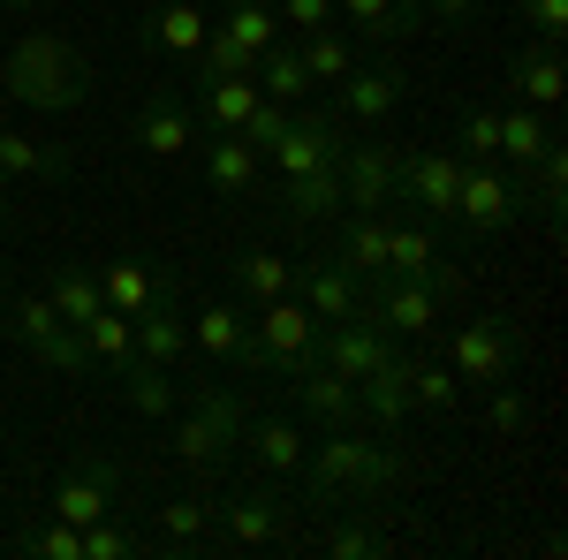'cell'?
Returning a JSON list of instances; mask_svg holds the SVG:
<instances>
[{
  "mask_svg": "<svg viewBox=\"0 0 568 560\" xmlns=\"http://www.w3.org/2000/svg\"><path fill=\"white\" fill-rule=\"evenodd\" d=\"M516 364H524V326L508 318V310H485V318H463L455 334H447V371L463 379V387H500V379H516Z\"/></svg>",
  "mask_w": 568,
  "mask_h": 560,
  "instance_id": "obj_4",
  "label": "cell"
},
{
  "mask_svg": "<svg viewBox=\"0 0 568 560\" xmlns=\"http://www.w3.org/2000/svg\"><path fill=\"white\" fill-rule=\"evenodd\" d=\"M243 455H251V470L273 477V485H288V477L304 470V455H311V439L296 417H251L243 425Z\"/></svg>",
  "mask_w": 568,
  "mask_h": 560,
  "instance_id": "obj_21",
  "label": "cell"
},
{
  "mask_svg": "<svg viewBox=\"0 0 568 560\" xmlns=\"http://www.w3.org/2000/svg\"><path fill=\"white\" fill-rule=\"evenodd\" d=\"M394 197L409 205V220H425V227H455L463 160L439 152V144H409V152H394Z\"/></svg>",
  "mask_w": 568,
  "mask_h": 560,
  "instance_id": "obj_6",
  "label": "cell"
},
{
  "mask_svg": "<svg viewBox=\"0 0 568 560\" xmlns=\"http://www.w3.org/2000/svg\"><path fill=\"white\" fill-rule=\"evenodd\" d=\"M402 477H409L402 447H387V439H372V431L349 425V431H326V439L311 447L296 485H304L311 508H379V500L402 492Z\"/></svg>",
  "mask_w": 568,
  "mask_h": 560,
  "instance_id": "obj_1",
  "label": "cell"
},
{
  "mask_svg": "<svg viewBox=\"0 0 568 560\" xmlns=\"http://www.w3.org/2000/svg\"><path fill=\"white\" fill-rule=\"evenodd\" d=\"M409 364H417V356H402V348H394L379 371H364V379H356V409H364V425L402 431L409 417H417V394H409Z\"/></svg>",
  "mask_w": 568,
  "mask_h": 560,
  "instance_id": "obj_19",
  "label": "cell"
},
{
  "mask_svg": "<svg viewBox=\"0 0 568 560\" xmlns=\"http://www.w3.org/2000/svg\"><path fill=\"white\" fill-rule=\"evenodd\" d=\"M251 334H258V371L265 379H304L311 364H318V318H311V303L288 288V296H273L251 310Z\"/></svg>",
  "mask_w": 568,
  "mask_h": 560,
  "instance_id": "obj_5",
  "label": "cell"
},
{
  "mask_svg": "<svg viewBox=\"0 0 568 560\" xmlns=\"http://www.w3.org/2000/svg\"><path fill=\"white\" fill-rule=\"evenodd\" d=\"M69 174V144H45L31 130H0V182H61Z\"/></svg>",
  "mask_w": 568,
  "mask_h": 560,
  "instance_id": "obj_34",
  "label": "cell"
},
{
  "mask_svg": "<svg viewBox=\"0 0 568 560\" xmlns=\"http://www.w3.org/2000/svg\"><path fill=\"white\" fill-rule=\"evenodd\" d=\"M8 342L23 348V356H39L45 371H61V379H84V371H91L77 326L45 303V288H39V296H16V303H8Z\"/></svg>",
  "mask_w": 568,
  "mask_h": 560,
  "instance_id": "obj_7",
  "label": "cell"
},
{
  "mask_svg": "<svg viewBox=\"0 0 568 560\" xmlns=\"http://www.w3.org/2000/svg\"><path fill=\"white\" fill-rule=\"evenodd\" d=\"M0 91L23 106V114H77L91 99V69L84 53L69 45V31H23V39L0 53Z\"/></svg>",
  "mask_w": 568,
  "mask_h": 560,
  "instance_id": "obj_2",
  "label": "cell"
},
{
  "mask_svg": "<svg viewBox=\"0 0 568 560\" xmlns=\"http://www.w3.org/2000/svg\"><path fill=\"white\" fill-rule=\"evenodd\" d=\"M288 394H296V417H311L318 431H349V425H364V409H356V379L326 371V364H311L304 379H288Z\"/></svg>",
  "mask_w": 568,
  "mask_h": 560,
  "instance_id": "obj_22",
  "label": "cell"
},
{
  "mask_svg": "<svg viewBox=\"0 0 568 560\" xmlns=\"http://www.w3.org/2000/svg\"><path fill=\"white\" fill-rule=\"evenodd\" d=\"M417 8H425V23H470L485 0H417Z\"/></svg>",
  "mask_w": 568,
  "mask_h": 560,
  "instance_id": "obj_52",
  "label": "cell"
},
{
  "mask_svg": "<svg viewBox=\"0 0 568 560\" xmlns=\"http://www.w3.org/2000/svg\"><path fill=\"white\" fill-rule=\"evenodd\" d=\"M130 136L152 152V160H182V152H197V114H190V91L175 84H152L136 99V122Z\"/></svg>",
  "mask_w": 568,
  "mask_h": 560,
  "instance_id": "obj_13",
  "label": "cell"
},
{
  "mask_svg": "<svg viewBox=\"0 0 568 560\" xmlns=\"http://www.w3.org/2000/svg\"><path fill=\"white\" fill-rule=\"evenodd\" d=\"M296 296L311 303V318H318V326H334V318H356L372 288H364L342 258H318V265H296Z\"/></svg>",
  "mask_w": 568,
  "mask_h": 560,
  "instance_id": "obj_23",
  "label": "cell"
},
{
  "mask_svg": "<svg viewBox=\"0 0 568 560\" xmlns=\"http://www.w3.org/2000/svg\"><path fill=\"white\" fill-rule=\"evenodd\" d=\"M45 303H53V310H61V318H69L77 334H84L91 318L106 310V296H99V273H91V265H77V258L45 265Z\"/></svg>",
  "mask_w": 568,
  "mask_h": 560,
  "instance_id": "obj_36",
  "label": "cell"
},
{
  "mask_svg": "<svg viewBox=\"0 0 568 560\" xmlns=\"http://www.w3.org/2000/svg\"><path fill=\"white\" fill-rule=\"evenodd\" d=\"M175 425V455L190 462V470H227L235 455H243V425H251V401H243V387H220L213 379H197V387H182V409L168 417Z\"/></svg>",
  "mask_w": 568,
  "mask_h": 560,
  "instance_id": "obj_3",
  "label": "cell"
},
{
  "mask_svg": "<svg viewBox=\"0 0 568 560\" xmlns=\"http://www.w3.org/2000/svg\"><path fill=\"white\" fill-rule=\"evenodd\" d=\"M546 144H561V130H554V106H530V99H516V106H500V167L524 174Z\"/></svg>",
  "mask_w": 568,
  "mask_h": 560,
  "instance_id": "obj_30",
  "label": "cell"
},
{
  "mask_svg": "<svg viewBox=\"0 0 568 560\" xmlns=\"http://www.w3.org/2000/svg\"><path fill=\"white\" fill-rule=\"evenodd\" d=\"M463 167H485V160H500V106H470L463 114V152H455Z\"/></svg>",
  "mask_w": 568,
  "mask_h": 560,
  "instance_id": "obj_48",
  "label": "cell"
},
{
  "mask_svg": "<svg viewBox=\"0 0 568 560\" xmlns=\"http://www.w3.org/2000/svg\"><path fill=\"white\" fill-rule=\"evenodd\" d=\"M0 8H8V16H39L45 0H0Z\"/></svg>",
  "mask_w": 568,
  "mask_h": 560,
  "instance_id": "obj_53",
  "label": "cell"
},
{
  "mask_svg": "<svg viewBox=\"0 0 568 560\" xmlns=\"http://www.w3.org/2000/svg\"><path fill=\"white\" fill-rule=\"evenodd\" d=\"M516 197H524L530 220L561 227V213H568V152H561V144H546V152H538V160L516 174Z\"/></svg>",
  "mask_w": 568,
  "mask_h": 560,
  "instance_id": "obj_33",
  "label": "cell"
},
{
  "mask_svg": "<svg viewBox=\"0 0 568 560\" xmlns=\"http://www.w3.org/2000/svg\"><path fill=\"white\" fill-rule=\"evenodd\" d=\"M394 152L402 144H379V136H364V144H349L342 136V205L349 213H387L394 205Z\"/></svg>",
  "mask_w": 568,
  "mask_h": 560,
  "instance_id": "obj_16",
  "label": "cell"
},
{
  "mask_svg": "<svg viewBox=\"0 0 568 560\" xmlns=\"http://www.w3.org/2000/svg\"><path fill=\"white\" fill-rule=\"evenodd\" d=\"M190 356H205L213 371L265 379L258 371V334H251V303H205V310H190Z\"/></svg>",
  "mask_w": 568,
  "mask_h": 560,
  "instance_id": "obj_11",
  "label": "cell"
},
{
  "mask_svg": "<svg viewBox=\"0 0 568 560\" xmlns=\"http://www.w3.org/2000/svg\"><path fill=\"white\" fill-rule=\"evenodd\" d=\"M387 273L394 281H425L439 303H455L463 288H470V265H455V258H439V243H433V227L425 220H387Z\"/></svg>",
  "mask_w": 568,
  "mask_h": 560,
  "instance_id": "obj_10",
  "label": "cell"
},
{
  "mask_svg": "<svg viewBox=\"0 0 568 560\" xmlns=\"http://www.w3.org/2000/svg\"><path fill=\"white\" fill-rule=\"evenodd\" d=\"M136 553H152V538L130 530L122 508H114V516H99V522H84V560H136Z\"/></svg>",
  "mask_w": 568,
  "mask_h": 560,
  "instance_id": "obj_44",
  "label": "cell"
},
{
  "mask_svg": "<svg viewBox=\"0 0 568 560\" xmlns=\"http://www.w3.org/2000/svg\"><path fill=\"white\" fill-rule=\"evenodd\" d=\"M273 16H281V31H318V23H334V0H273Z\"/></svg>",
  "mask_w": 568,
  "mask_h": 560,
  "instance_id": "obj_51",
  "label": "cell"
},
{
  "mask_svg": "<svg viewBox=\"0 0 568 560\" xmlns=\"http://www.w3.org/2000/svg\"><path fill=\"white\" fill-rule=\"evenodd\" d=\"M334 23H349L364 39H409V31H425V8L417 0H334Z\"/></svg>",
  "mask_w": 568,
  "mask_h": 560,
  "instance_id": "obj_35",
  "label": "cell"
},
{
  "mask_svg": "<svg viewBox=\"0 0 568 560\" xmlns=\"http://www.w3.org/2000/svg\"><path fill=\"white\" fill-rule=\"evenodd\" d=\"M485 425L500 431V439H516V431L530 425V401L508 387V379H500V387H485Z\"/></svg>",
  "mask_w": 568,
  "mask_h": 560,
  "instance_id": "obj_49",
  "label": "cell"
},
{
  "mask_svg": "<svg viewBox=\"0 0 568 560\" xmlns=\"http://www.w3.org/2000/svg\"><path fill=\"white\" fill-rule=\"evenodd\" d=\"M205 31H213V16H205L197 0H160V8L144 16L136 45H144V53H197V45H205Z\"/></svg>",
  "mask_w": 568,
  "mask_h": 560,
  "instance_id": "obj_32",
  "label": "cell"
},
{
  "mask_svg": "<svg viewBox=\"0 0 568 560\" xmlns=\"http://www.w3.org/2000/svg\"><path fill=\"white\" fill-rule=\"evenodd\" d=\"M394 106H402V69H394V61H356L349 77L334 84V122L379 130Z\"/></svg>",
  "mask_w": 568,
  "mask_h": 560,
  "instance_id": "obj_17",
  "label": "cell"
},
{
  "mask_svg": "<svg viewBox=\"0 0 568 560\" xmlns=\"http://www.w3.org/2000/svg\"><path fill=\"white\" fill-rule=\"evenodd\" d=\"M114 387H122V401H130L144 425H168V417L182 409V387H190V379H175L168 364H144V356H136V364L114 371Z\"/></svg>",
  "mask_w": 568,
  "mask_h": 560,
  "instance_id": "obj_28",
  "label": "cell"
},
{
  "mask_svg": "<svg viewBox=\"0 0 568 560\" xmlns=\"http://www.w3.org/2000/svg\"><path fill=\"white\" fill-rule=\"evenodd\" d=\"M265 91L251 77H197V99H190V114H197V130L205 136H227L251 122V106H258Z\"/></svg>",
  "mask_w": 568,
  "mask_h": 560,
  "instance_id": "obj_27",
  "label": "cell"
},
{
  "mask_svg": "<svg viewBox=\"0 0 568 560\" xmlns=\"http://www.w3.org/2000/svg\"><path fill=\"white\" fill-rule=\"evenodd\" d=\"M364 310H372L387 334L417 342V334H433V326H439V310H447V303H439L425 281H394V273H387V288H379V296H364Z\"/></svg>",
  "mask_w": 568,
  "mask_h": 560,
  "instance_id": "obj_25",
  "label": "cell"
},
{
  "mask_svg": "<svg viewBox=\"0 0 568 560\" xmlns=\"http://www.w3.org/2000/svg\"><path fill=\"white\" fill-rule=\"evenodd\" d=\"M190 61H197V77H251V69H258V53H251V45H235L220 23L205 31V45H197ZM197 77H190V84H197Z\"/></svg>",
  "mask_w": 568,
  "mask_h": 560,
  "instance_id": "obj_46",
  "label": "cell"
},
{
  "mask_svg": "<svg viewBox=\"0 0 568 560\" xmlns=\"http://www.w3.org/2000/svg\"><path fill=\"white\" fill-rule=\"evenodd\" d=\"M130 326H136V356H144V364H168V371L190 364V310H182V281H175V288H160Z\"/></svg>",
  "mask_w": 568,
  "mask_h": 560,
  "instance_id": "obj_18",
  "label": "cell"
},
{
  "mask_svg": "<svg viewBox=\"0 0 568 560\" xmlns=\"http://www.w3.org/2000/svg\"><path fill=\"white\" fill-rule=\"evenodd\" d=\"M508 91H516V99H530V106H561V91H568L561 45H538V39H524L516 53H508Z\"/></svg>",
  "mask_w": 568,
  "mask_h": 560,
  "instance_id": "obj_31",
  "label": "cell"
},
{
  "mask_svg": "<svg viewBox=\"0 0 568 560\" xmlns=\"http://www.w3.org/2000/svg\"><path fill=\"white\" fill-rule=\"evenodd\" d=\"M387 220L394 213H349V227H342V251H334V258L349 265L364 288L387 281Z\"/></svg>",
  "mask_w": 568,
  "mask_h": 560,
  "instance_id": "obj_37",
  "label": "cell"
},
{
  "mask_svg": "<svg viewBox=\"0 0 568 560\" xmlns=\"http://www.w3.org/2000/svg\"><path fill=\"white\" fill-rule=\"evenodd\" d=\"M16 546H23V553H39V560H84V530H77V522H61V516H45V522H31Z\"/></svg>",
  "mask_w": 568,
  "mask_h": 560,
  "instance_id": "obj_47",
  "label": "cell"
},
{
  "mask_svg": "<svg viewBox=\"0 0 568 560\" xmlns=\"http://www.w3.org/2000/svg\"><path fill=\"white\" fill-rule=\"evenodd\" d=\"M213 538H227V546H273V538H288V500H281V485L258 477V485H243V492H220L213 500Z\"/></svg>",
  "mask_w": 568,
  "mask_h": 560,
  "instance_id": "obj_12",
  "label": "cell"
},
{
  "mask_svg": "<svg viewBox=\"0 0 568 560\" xmlns=\"http://www.w3.org/2000/svg\"><path fill=\"white\" fill-rule=\"evenodd\" d=\"M265 160H273L281 174H304V167L342 160V122H334V106H288V122H281L273 144H265Z\"/></svg>",
  "mask_w": 568,
  "mask_h": 560,
  "instance_id": "obj_14",
  "label": "cell"
},
{
  "mask_svg": "<svg viewBox=\"0 0 568 560\" xmlns=\"http://www.w3.org/2000/svg\"><path fill=\"white\" fill-rule=\"evenodd\" d=\"M197 167H205V190H213V197H258V190H265L258 144H243L235 130L205 136V144H197Z\"/></svg>",
  "mask_w": 568,
  "mask_h": 560,
  "instance_id": "obj_20",
  "label": "cell"
},
{
  "mask_svg": "<svg viewBox=\"0 0 568 560\" xmlns=\"http://www.w3.org/2000/svg\"><path fill=\"white\" fill-rule=\"evenodd\" d=\"M227 273H235V296L251 303V310H258V303H273V296H288V288H296V265L281 258V251H243V258L227 265Z\"/></svg>",
  "mask_w": 568,
  "mask_h": 560,
  "instance_id": "obj_38",
  "label": "cell"
},
{
  "mask_svg": "<svg viewBox=\"0 0 568 560\" xmlns=\"http://www.w3.org/2000/svg\"><path fill=\"white\" fill-rule=\"evenodd\" d=\"M281 213L288 227H318V220L342 213V167H304V174H281Z\"/></svg>",
  "mask_w": 568,
  "mask_h": 560,
  "instance_id": "obj_29",
  "label": "cell"
},
{
  "mask_svg": "<svg viewBox=\"0 0 568 560\" xmlns=\"http://www.w3.org/2000/svg\"><path fill=\"white\" fill-rule=\"evenodd\" d=\"M220 31L235 45H251V53H265V45L281 39V16H273V0H235V8L220 16Z\"/></svg>",
  "mask_w": 568,
  "mask_h": 560,
  "instance_id": "obj_45",
  "label": "cell"
},
{
  "mask_svg": "<svg viewBox=\"0 0 568 560\" xmlns=\"http://www.w3.org/2000/svg\"><path fill=\"white\" fill-rule=\"evenodd\" d=\"M122 508V462L114 455H99V447H84V455H69V470L53 477V492H45V516L61 522H99Z\"/></svg>",
  "mask_w": 568,
  "mask_h": 560,
  "instance_id": "obj_8",
  "label": "cell"
},
{
  "mask_svg": "<svg viewBox=\"0 0 568 560\" xmlns=\"http://www.w3.org/2000/svg\"><path fill=\"white\" fill-rule=\"evenodd\" d=\"M296 53H304L311 84H342V77L356 69V45L342 39V23H318V31H304V39H296Z\"/></svg>",
  "mask_w": 568,
  "mask_h": 560,
  "instance_id": "obj_40",
  "label": "cell"
},
{
  "mask_svg": "<svg viewBox=\"0 0 568 560\" xmlns=\"http://www.w3.org/2000/svg\"><path fill=\"white\" fill-rule=\"evenodd\" d=\"M326 553H334V560H379V553H394V538H387V522L349 516V508H342V522L326 530Z\"/></svg>",
  "mask_w": 568,
  "mask_h": 560,
  "instance_id": "obj_43",
  "label": "cell"
},
{
  "mask_svg": "<svg viewBox=\"0 0 568 560\" xmlns=\"http://www.w3.org/2000/svg\"><path fill=\"white\" fill-rule=\"evenodd\" d=\"M144 538H152L160 553H197V546H213V500H205V492H175V500H160Z\"/></svg>",
  "mask_w": 568,
  "mask_h": 560,
  "instance_id": "obj_26",
  "label": "cell"
},
{
  "mask_svg": "<svg viewBox=\"0 0 568 560\" xmlns=\"http://www.w3.org/2000/svg\"><path fill=\"white\" fill-rule=\"evenodd\" d=\"M516 220H524V197H516V174L500 167V160H485V167H463L455 227H463L470 243H500V235H508Z\"/></svg>",
  "mask_w": 568,
  "mask_h": 560,
  "instance_id": "obj_9",
  "label": "cell"
},
{
  "mask_svg": "<svg viewBox=\"0 0 568 560\" xmlns=\"http://www.w3.org/2000/svg\"><path fill=\"white\" fill-rule=\"evenodd\" d=\"M91 273H99L106 310H122V318H136L160 288H175V281H182L175 265H152V258H106V265H91Z\"/></svg>",
  "mask_w": 568,
  "mask_h": 560,
  "instance_id": "obj_24",
  "label": "cell"
},
{
  "mask_svg": "<svg viewBox=\"0 0 568 560\" xmlns=\"http://www.w3.org/2000/svg\"><path fill=\"white\" fill-rule=\"evenodd\" d=\"M77 342H84V356L99 364V371H122V364H136V326L122 318V310H99Z\"/></svg>",
  "mask_w": 568,
  "mask_h": 560,
  "instance_id": "obj_41",
  "label": "cell"
},
{
  "mask_svg": "<svg viewBox=\"0 0 568 560\" xmlns=\"http://www.w3.org/2000/svg\"><path fill=\"white\" fill-rule=\"evenodd\" d=\"M251 84H258L265 99H281V106H296V99L311 91V69H304V53H296L288 39H273L258 53V69H251Z\"/></svg>",
  "mask_w": 568,
  "mask_h": 560,
  "instance_id": "obj_39",
  "label": "cell"
},
{
  "mask_svg": "<svg viewBox=\"0 0 568 560\" xmlns=\"http://www.w3.org/2000/svg\"><path fill=\"white\" fill-rule=\"evenodd\" d=\"M409 394H417V409H433V417H455V409H463V379H455V371H447V356H417V364H409Z\"/></svg>",
  "mask_w": 568,
  "mask_h": 560,
  "instance_id": "obj_42",
  "label": "cell"
},
{
  "mask_svg": "<svg viewBox=\"0 0 568 560\" xmlns=\"http://www.w3.org/2000/svg\"><path fill=\"white\" fill-rule=\"evenodd\" d=\"M387 356H394V334L379 326V318H372V310L318 326V364H326V371H342V379H364V371H379Z\"/></svg>",
  "mask_w": 568,
  "mask_h": 560,
  "instance_id": "obj_15",
  "label": "cell"
},
{
  "mask_svg": "<svg viewBox=\"0 0 568 560\" xmlns=\"http://www.w3.org/2000/svg\"><path fill=\"white\" fill-rule=\"evenodd\" d=\"M524 8V31L538 45H561L568 39V0H516Z\"/></svg>",
  "mask_w": 568,
  "mask_h": 560,
  "instance_id": "obj_50",
  "label": "cell"
}]
</instances>
